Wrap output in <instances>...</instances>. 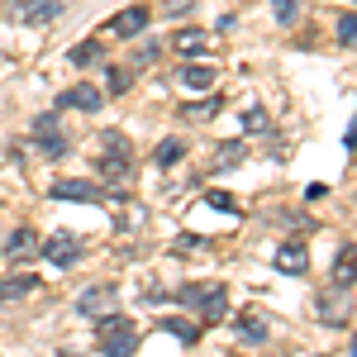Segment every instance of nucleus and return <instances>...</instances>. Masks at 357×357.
<instances>
[{"mask_svg":"<svg viewBox=\"0 0 357 357\" xmlns=\"http://www.w3.org/2000/svg\"><path fill=\"white\" fill-rule=\"evenodd\" d=\"M134 348H138L134 319H124V314H105V319H100V353H105V357H134Z\"/></svg>","mask_w":357,"mask_h":357,"instance_id":"f257e3e1","label":"nucleus"},{"mask_svg":"<svg viewBox=\"0 0 357 357\" xmlns=\"http://www.w3.org/2000/svg\"><path fill=\"white\" fill-rule=\"evenodd\" d=\"M114 305H119V291L110 281H100V286H86L77 296V314L82 319H105V314H114Z\"/></svg>","mask_w":357,"mask_h":357,"instance_id":"f03ea898","label":"nucleus"},{"mask_svg":"<svg viewBox=\"0 0 357 357\" xmlns=\"http://www.w3.org/2000/svg\"><path fill=\"white\" fill-rule=\"evenodd\" d=\"M5 15L15 24H53L57 15H62V0H10Z\"/></svg>","mask_w":357,"mask_h":357,"instance_id":"7ed1b4c3","label":"nucleus"},{"mask_svg":"<svg viewBox=\"0 0 357 357\" xmlns=\"http://www.w3.org/2000/svg\"><path fill=\"white\" fill-rule=\"evenodd\" d=\"M33 148H38L43 158H62V153H67V134L57 129V114L53 110L33 119Z\"/></svg>","mask_w":357,"mask_h":357,"instance_id":"20e7f679","label":"nucleus"},{"mask_svg":"<svg viewBox=\"0 0 357 357\" xmlns=\"http://www.w3.org/2000/svg\"><path fill=\"white\" fill-rule=\"evenodd\" d=\"M53 200H82V205H100L105 191L96 186V181H82V176H62L53 181Z\"/></svg>","mask_w":357,"mask_h":357,"instance_id":"39448f33","label":"nucleus"},{"mask_svg":"<svg viewBox=\"0 0 357 357\" xmlns=\"http://www.w3.org/2000/svg\"><path fill=\"white\" fill-rule=\"evenodd\" d=\"M38 252H43L53 267H72V262L82 257V238H77V234H53V238L38 248Z\"/></svg>","mask_w":357,"mask_h":357,"instance_id":"423d86ee","label":"nucleus"},{"mask_svg":"<svg viewBox=\"0 0 357 357\" xmlns=\"http://www.w3.org/2000/svg\"><path fill=\"white\" fill-rule=\"evenodd\" d=\"M143 29H148V5H129L124 15H114L110 33H114V38H138Z\"/></svg>","mask_w":357,"mask_h":357,"instance_id":"0eeeda50","label":"nucleus"},{"mask_svg":"<svg viewBox=\"0 0 357 357\" xmlns=\"http://www.w3.org/2000/svg\"><path fill=\"white\" fill-rule=\"evenodd\" d=\"M62 105H72V110H86V114H96L100 105H105V91L100 86H86V82H77L67 96H62Z\"/></svg>","mask_w":357,"mask_h":357,"instance_id":"6e6552de","label":"nucleus"},{"mask_svg":"<svg viewBox=\"0 0 357 357\" xmlns=\"http://www.w3.org/2000/svg\"><path fill=\"white\" fill-rule=\"evenodd\" d=\"M33 291H38V276H33V272L0 276V305H10V301H24V296H33Z\"/></svg>","mask_w":357,"mask_h":357,"instance_id":"1a4fd4ad","label":"nucleus"},{"mask_svg":"<svg viewBox=\"0 0 357 357\" xmlns=\"http://www.w3.org/2000/svg\"><path fill=\"white\" fill-rule=\"evenodd\" d=\"M215 82H220V72H215V67H205V62L181 67V91H191V96H200V91H215Z\"/></svg>","mask_w":357,"mask_h":357,"instance_id":"9d476101","label":"nucleus"},{"mask_svg":"<svg viewBox=\"0 0 357 357\" xmlns=\"http://www.w3.org/2000/svg\"><path fill=\"white\" fill-rule=\"evenodd\" d=\"M195 310H200V319H210V324H224V319H229V291H224V281H215V286H210V296L195 305Z\"/></svg>","mask_w":357,"mask_h":357,"instance_id":"9b49d317","label":"nucleus"},{"mask_svg":"<svg viewBox=\"0 0 357 357\" xmlns=\"http://www.w3.org/2000/svg\"><path fill=\"white\" fill-rule=\"evenodd\" d=\"M38 248H43V238H38L33 229H15L10 243H5V257H10V262H24V257H33Z\"/></svg>","mask_w":357,"mask_h":357,"instance_id":"f8f14e48","label":"nucleus"},{"mask_svg":"<svg viewBox=\"0 0 357 357\" xmlns=\"http://www.w3.org/2000/svg\"><path fill=\"white\" fill-rule=\"evenodd\" d=\"M305 267H310V252H305L301 243H281V248H276V272L305 276Z\"/></svg>","mask_w":357,"mask_h":357,"instance_id":"ddd939ff","label":"nucleus"},{"mask_svg":"<svg viewBox=\"0 0 357 357\" xmlns=\"http://www.w3.org/2000/svg\"><path fill=\"white\" fill-rule=\"evenodd\" d=\"M205 43H210V38H205L200 29H176V33H172V48H176L181 57H191V53H205Z\"/></svg>","mask_w":357,"mask_h":357,"instance_id":"4468645a","label":"nucleus"},{"mask_svg":"<svg viewBox=\"0 0 357 357\" xmlns=\"http://www.w3.org/2000/svg\"><path fill=\"white\" fill-rule=\"evenodd\" d=\"M333 291H353V243H343L338 262H333Z\"/></svg>","mask_w":357,"mask_h":357,"instance_id":"2eb2a0df","label":"nucleus"},{"mask_svg":"<svg viewBox=\"0 0 357 357\" xmlns=\"http://www.w3.org/2000/svg\"><path fill=\"white\" fill-rule=\"evenodd\" d=\"M100 176H105V181H119V186H124V181L134 176V167H129V158H114V153H105V158H100Z\"/></svg>","mask_w":357,"mask_h":357,"instance_id":"dca6fc26","label":"nucleus"},{"mask_svg":"<svg viewBox=\"0 0 357 357\" xmlns=\"http://www.w3.org/2000/svg\"><path fill=\"white\" fill-rule=\"evenodd\" d=\"M181 158H186V143H181V138H162L158 153H153V162H158V167H172V162H181Z\"/></svg>","mask_w":357,"mask_h":357,"instance_id":"f3484780","label":"nucleus"},{"mask_svg":"<svg viewBox=\"0 0 357 357\" xmlns=\"http://www.w3.org/2000/svg\"><path fill=\"white\" fill-rule=\"evenodd\" d=\"M238 333H243L248 343H267V319L262 314H243L238 319Z\"/></svg>","mask_w":357,"mask_h":357,"instance_id":"a211bd4d","label":"nucleus"},{"mask_svg":"<svg viewBox=\"0 0 357 357\" xmlns=\"http://www.w3.org/2000/svg\"><path fill=\"white\" fill-rule=\"evenodd\" d=\"M72 62H77V67H91V62H100V43H96V38L77 43V48H72Z\"/></svg>","mask_w":357,"mask_h":357,"instance_id":"6ab92c4d","label":"nucleus"},{"mask_svg":"<svg viewBox=\"0 0 357 357\" xmlns=\"http://www.w3.org/2000/svg\"><path fill=\"white\" fill-rule=\"evenodd\" d=\"M272 15H276V24H296V15H301V0H272Z\"/></svg>","mask_w":357,"mask_h":357,"instance_id":"aec40b11","label":"nucleus"},{"mask_svg":"<svg viewBox=\"0 0 357 357\" xmlns=\"http://www.w3.org/2000/svg\"><path fill=\"white\" fill-rule=\"evenodd\" d=\"M129 82H134V77H129L124 67H110V72H105V91H110V96H124Z\"/></svg>","mask_w":357,"mask_h":357,"instance_id":"412c9836","label":"nucleus"},{"mask_svg":"<svg viewBox=\"0 0 357 357\" xmlns=\"http://www.w3.org/2000/svg\"><path fill=\"white\" fill-rule=\"evenodd\" d=\"M100 153H114V158H129V138H124V134H100Z\"/></svg>","mask_w":357,"mask_h":357,"instance_id":"4be33fe9","label":"nucleus"},{"mask_svg":"<svg viewBox=\"0 0 357 357\" xmlns=\"http://www.w3.org/2000/svg\"><path fill=\"white\" fill-rule=\"evenodd\" d=\"M243 129H248V134H267V129H272L267 110H248V114H243Z\"/></svg>","mask_w":357,"mask_h":357,"instance_id":"5701e85b","label":"nucleus"},{"mask_svg":"<svg viewBox=\"0 0 357 357\" xmlns=\"http://www.w3.org/2000/svg\"><path fill=\"white\" fill-rule=\"evenodd\" d=\"M338 43H343V48H353V43H357V20H353V15H338Z\"/></svg>","mask_w":357,"mask_h":357,"instance_id":"b1692460","label":"nucleus"},{"mask_svg":"<svg viewBox=\"0 0 357 357\" xmlns=\"http://www.w3.org/2000/svg\"><path fill=\"white\" fill-rule=\"evenodd\" d=\"M162 329L176 333V338H186V343H195V333H200L195 324H186V319H162Z\"/></svg>","mask_w":357,"mask_h":357,"instance_id":"393cba45","label":"nucleus"},{"mask_svg":"<svg viewBox=\"0 0 357 357\" xmlns=\"http://www.w3.org/2000/svg\"><path fill=\"white\" fill-rule=\"evenodd\" d=\"M215 162H220V167H238V162H243V143H224Z\"/></svg>","mask_w":357,"mask_h":357,"instance_id":"a878e982","label":"nucleus"},{"mask_svg":"<svg viewBox=\"0 0 357 357\" xmlns=\"http://www.w3.org/2000/svg\"><path fill=\"white\" fill-rule=\"evenodd\" d=\"M220 100H200V105H186V119H215Z\"/></svg>","mask_w":357,"mask_h":357,"instance_id":"bb28decb","label":"nucleus"},{"mask_svg":"<svg viewBox=\"0 0 357 357\" xmlns=\"http://www.w3.org/2000/svg\"><path fill=\"white\" fill-rule=\"evenodd\" d=\"M205 205H215V210H238V200H234L229 191H210V195H205Z\"/></svg>","mask_w":357,"mask_h":357,"instance_id":"cd10ccee","label":"nucleus"},{"mask_svg":"<svg viewBox=\"0 0 357 357\" xmlns=\"http://www.w3.org/2000/svg\"><path fill=\"white\" fill-rule=\"evenodd\" d=\"M153 57H158V43H153V38H148V43H143V48H138V53H134V67H148V62H153Z\"/></svg>","mask_w":357,"mask_h":357,"instance_id":"c85d7f7f","label":"nucleus"}]
</instances>
